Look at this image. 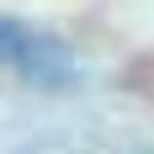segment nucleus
<instances>
[{"label":"nucleus","mask_w":154,"mask_h":154,"mask_svg":"<svg viewBox=\"0 0 154 154\" xmlns=\"http://www.w3.org/2000/svg\"><path fill=\"white\" fill-rule=\"evenodd\" d=\"M0 64L16 69L21 80H32V85H48V91L75 85V75H80L64 37L32 27V21H16V16H0Z\"/></svg>","instance_id":"obj_1"}]
</instances>
